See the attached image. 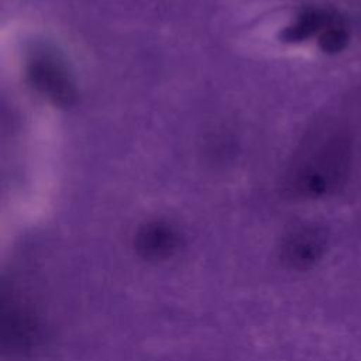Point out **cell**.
Returning <instances> with one entry per match:
<instances>
[{
  "mask_svg": "<svg viewBox=\"0 0 361 361\" xmlns=\"http://www.w3.org/2000/svg\"><path fill=\"white\" fill-rule=\"evenodd\" d=\"M348 30L340 16H337L319 35L320 48L326 52H338L348 42Z\"/></svg>",
  "mask_w": 361,
  "mask_h": 361,
  "instance_id": "52a82bcc",
  "label": "cell"
},
{
  "mask_svg": "<svg viewBox=\"0 0 361 361\" xmlns=\"http://www.w3.org/2000/svg\"><path fill=\"white\" fill-rule=\"evenodd\" d=\"M353 162V140L343 127L323 126L298 152L286 176V189L299 197H322L343 185Z\"/></svg>",
  "mask_w": 361,
  "mask_h": 361,
  "instance_id": "6da1fadb",
  "label": "cell"
},
{
  "mask_svg": "<svg viewBox=\"0 0 361 361\" xmlns=\"http://www.w3.org/2000/svg\"><path fill=\"white\" fill-rule=\"evenodd\" d=\"M3 347L13 353L30 351L41 341V327L30 312L11 303L3 306Z\"/></svg>",
  "mask_w": 361,
  "mask_h": 361,
  "instance_id": "3957f363",
  "label": "cell"
},
{
  "mask_svg": "<svg viewBox=\"0 0 361 361\" xmlns=\"http://www.w3.org/2000/svg\"><path fill=\"white\" fill-rule=\"evenodd\" d=\"M28 78L32 86L55 104L68 106L75 99L73 83L66 69L52 55H35L28 63Z\"/></svg>",
  "mask_w": 361,
  "mask_h": 361,
  "instance_id": "7a4b0ae2",
  "label": "cell"
},
{
  "mask_svg": "<svg viewBox=\"0 0 361 361\" xmlns=\"http://www.w3.org/2000/svg\"><path fill=\"white\" fill-rule=\"evenodd\" d=\"M337 17L333 11L323 8H309L303 11L295 23L286 28L283 37L286 41L299 42L313 35H320L322 31Z\"/></svg>",
  "mask_w": 361,
  "mask_h": 361,
  "instance_id": "8992f818",
  "label": "cell"
},
{
  "mask_svg": "<svg viewBox=\"0 0 361 361\" xmlns=\"http://www.w3.org/2000/svg\"><path fill=\"white\" fill-rule=\"evenodd\" d=\"M180 245V235L165 221H151L142 226L135 235V248L147 259H165Z\"/></svg>",
  "mask_w": 361,
  "mask_h": 361,
  "instance_id": "277c9868",
  "label": "cell"
},
{
  "mask_svg": "<svg viewBox=\"0 0 361 361\" xmlns=\"http://www.w3.org/2000/svg\"><path fill=\"white\" fill-rule=\"evenodd\" d=\"M323 248V235L314 227H299L290 231L281 248L285 262L292 267H306L317 259Z\"/></svg>",
  "mask_w": 361,
  "mask_h": 361,
  "instance_id": "5b68a950",
  "label": "cell"
}]
</instances>
